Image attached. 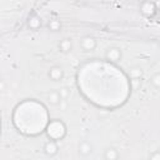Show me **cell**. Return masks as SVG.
Here are the masks:
<instances>
[{
    "instance_id": "9a60e30c",
    "label": "cell",
    "mask_w": 160,
    "mask_h": 160,
    "mask_svg": "<svg viewBox=\"0 0 160 160\" xmlns=\"http://www.w3.org/2000/svg\"><path fill=\"white\" fill-rule=\"evenodd\" d=\"M131 84H132V88L134 89H138L141 85V80L140 79H131Z\"/></svg>"
},
{
    "instance_id": "52a82bcc",
    "label": "cell",
    "mask_w": 160,
    "mask_h": 160,
    "mask_svg": "<svg viewBox=\"0 0 160 160\" xmlns=\"http://www.w3.org/2000/svg\"><path fill=\"white\" fill-rule=\"evenodd\" d=\"M104 159L105 160H118L119 159V151L116 148H108L105 151H104Z\"/></svg>"
},
{
    "instance_id": "8992f818",
    "label": "cell",
    "mask_w": 160,
    "mask_h": 160,
    "mask_svg": "<svg viewBox=\"0 0 160 160\" xmlns=\"http://www.w3.org/2000/svg\"><path fill=\"white\" fill-rule=\"evenodd\" d=\"M91 151H92V145H91L90 141L84 140V141H81V142L79 144V154H80V155L88 156V155L91 154Z\"/></svg>"
},
{
    "instance_id": "4fadbf2b",
    "label": "cell",
    "mask_w": 160,
    "mask_h": 160,
    "mask_svg": "<svg viewBox=\"0 0 160 160\" xmlns=\"http://www.w3.org/2000/svg\"><path fill=\"white\" fill-rule=\"evenodd\" d=\"M129 75H130L131 79H140V76H141V69L138 68V66H134L129 71Z\"/></svg>"
},
{
    "instance_id": "277c9868",
    "label": "cell",
    "mask_w": 160,
    "mask_h": 160,
    "mask_svg": "<svg viewBox=\"0 0 160 160\" xmlns=\"http://www.w3.org/2000/svg\"><path fill=\"white\" fill-rule=\"evenodd\" d=\"M48 76H49L51 80H54V81H59V80H61V79L64 78V70H62L61 66L54 65V66H51V68L49 69Z\"/></svg>"
},
{
    "instance_id": "5bb4252c",
    "label": "cell",
    "mask_w": 160,
    "mask_h": 160,
    "mask_svg": "<svg viewBox=\"0 0 160 160\" xmlns=\"http://www.w3.org/2000/svg\"><path fill=\"white\" fill-rule=\"evenodd\" d=\"M149 160H160V151L156 150V151L151 152L150 156H149Z\"/></svg>"
},
{
    "instance_id": "2e32d148",
    "label": "cell",
    "mask_w": 160,
    "mask_h": 160,
    "mask_svg": "<svg viewBox=\"0 0 160 160\" xmlns=\"http://www.w3.org/2000/svg\"><path fill=\"white\" fill-rule=\"evenodd\" d=\"M60 95H61V98L62 99H65V98H68V95H69V91H68V89L66 88H62V89H60Z\"/></svg>"
},
{
    "instance_id": "7c38bea8",
    "label": "cell",
    "mask_w": 160,
    "mask_h": 160,
    "mask_svg": "<svg viewBox=\"0 0 160 160\" xmlns=\"http://www.w3.org/2000/svg\"><path fill=\"white\" fill-rule=\"evenodd\" d=\"M49 29L51 31H59L61 29V22L56 19H52V20L49 21Z\"/></svg>"
},
{
    "instance_id": "8fae6325",
    "label": "cell",
    "mask_w": 160,
    "mask_h": 160,
    "mask_svg": "<svg viewBox=\"0 0 160 160\" xmlns=\"http://www.w3.org/2000/svg\"><path fill=\"white\" fill-rule=\"evenodd\" d=\"M150 84H151L155 89H160V72H155V74L150 78Z\"/></svg>"
},
{
    "instance_id": "6da1fadb",
    "label": "cell",
    "mask_w": 160,
    "mask_h": 160,
    "mask_svg": "<svg viewBox=\"0 0 160 160\" xmlns=\"http://www.w3.org/2000/svg\"><path fill=\"white\" fill-rule=\"evenodd\" d=\"M156 2L154 1H142L140 4V12L146 16V18H151L156 14Z\"/></svg>"
},
{
    "instance_id": "7a4b0ae2",
    "label": "cell",
    "mask_w": 160,
    "mask_h": 160,
    "mask_svg": "<svg viewBox=\"0 0 160 160\" xmlns=\"http://www.w3.org/2000/svg\"><path fill=\"white\" fill-rule=\"evenodd\" d=\"M122 56V52L119 48L116 46H111L105 51V59L110 62H118Z\"/></svg>"
},
{
    "instance_id": "3957f363",
    "label": "cell",
    "mask_w": 160,
    "mask_h": 160,
    "mask_svg": "<svg viewBox=\"0 0 160 160\" xmlns=\"http://www.w3.org/2000/svg\"><path fill=\"white\" fill-rule=\"evenodd\" d=\"M80 45H81L82 50H85V51H94V50L96 49L98 42H96V39H95V38L88 35V36H84V38L81 39Z\"/></svg>"
},
{
    "instance_id": "30bf717a",
    "label": "cell",
    "mask_w": 160,
    "mask_h": 160,
    "mask_svg": "<svg viewBox=\"0 0 160 160\" xmlns=\"http://www.w3.org/2000/svg\"><path fill=\"white\" fill-rule=\"evenodd\" d=\"M59 49L62 51V52H69L71 49H72V42L70 39H62L60 42H59Z\"/></svg>"
},
{
    "instance_id": "5b68a950",
    "label": "cell",
    "mask_w": 160,
    "mask_h": 160,
    "mask_svg": "<svg viewBox=\"0 0 160 160\" xmlns=\"http://www.w3.org/2000/svg\"><path fill=\"white\" fill-rule=\"evenodd\" d=\"M59 151V146H58V142L55 140H48L45 144H44V152L48 155V156H55Z\"/></svg>"
},
{
    "instance_id": "ba28073f",
    "label": "cell",
    "mask_w": 160,
    "mask_h": 160,
    "mask_svg": "<svg viewBox=\"0 0 160 160\" xmlns=\"http://www.w3.org/2000/svg\"><path fill=\"white\" fill-rule=\"evenodd\" d=\"M61 100H62V98H61L60 92L56 91V90L50 91L49 95H48V101H49L51 105H59V104L61 102Z\"/></svg>"
},
{
    "instance_id": "9c48e42d",
    "label": "cell",
    "mask_w": 160,
    "mask_h": 160,
    "mask_svg": "<svg viewBox=\"0 0 160 160\" xmlns=\"http://www.w3.org/2000/svg\"><path fill=\"white\" fill-rule=\"evenodd\" d=\"M28 26L31 29V30H38L40 26H41V19L36 15H32L30 16V19L28 20Z\"/></svg>"
}]
</instances>
